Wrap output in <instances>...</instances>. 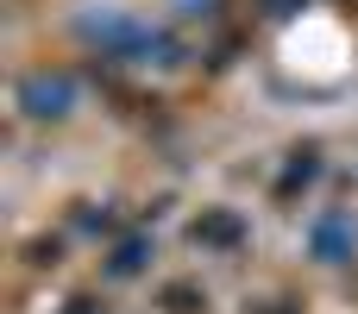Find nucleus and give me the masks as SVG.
<instances>
[{
	"label": "nucleus",
	"instance_id": "20e7f679",
	"mask_svg": "<svg viewBox=\"0 0 358 314\" xmlns=\"http://www.w3.org/2000/svg\"><path fill=\"white\" fill-rule=\"evenodd\" d=\"M145 264H151V233H126V239L113 245V258H107V277L126 283V277H138Z\"/></svg>",
	"mask_w": 358,
	"mask_h": 314
},
{
	"label": "nucleus",
	"instance_id": "6e6552de",
	"mask_svg": "<svg viewBox=\"0 0 358 314\" xmlns=\"http://www.w3.org/2000/svg\"><path fill=\"white\" fill-rule=\"evenodd\" d=\"M296 6H302V0H264V13H271V19H289Z\"/></svg>",
	"mask_w": 358,
	"mask_h": 314
},
{
	"label": "nucleus",
	"instance_id": "39448f33",
	"mask_svg": "<svg viewBox=\"0 0 358 314\" xmlns=\"http://www.w3.org/2000/svg\"><path fill=\"white\" fill-rule=\"evenodd\" d=\"M315 176H321V151L302 145V151H289V164H283V176H277V195H296V189H308Z\"/></svg>",
	"mask_w": 358,
	"mask_h": 314
},
{
	"label": "nucleus",
	"instance_id": "7ed1b4c3",
	"mask_svg": "<svg viewBox=\"0 0 358 314\" xmlns=\"http://www.w3.org/2000/svg\"><path fill=\"white\" fill-rule=\"evenodd\" d=\"M308 252H315L321 264H346V258H352V220H346V214H321V220L308 227Z\"/></svg>",
	"mask_w": 358,
	"mask_h": 314
},
{
	"label": "nucleus",
	"instance_id": "f257e3e1",
	"mask_svg": "<svg viewBox=\"0 0 358 314\" xmlns=\"http://www.w3.org/2000/svg\"><path fill=\"white\" fill-rule=\"evenodd\" d=\"M19 107H25V120H63V113L76 107V76H63V69H31V76L19 82Z\"/></svg>",
	"mask_w": 358,
	"mask_h": 314
},
{
	"label": "nucleus",
	"instance_id": "f03ea898",
	"mask_svg": "<svg viewBox=\"0 0 358 314\" xmlns=\"http://www.w3.org/2000/svg\"><path fill=\"white\" fill-rule=\"evenodd\" d=\"M189 239H195L201 252H239V245L252 239V227H245L233 208H208V214L189 227Z\"/></svg>",
	"mask_w": 358,
	"mask_h": 314
},
{
	"label": "nucleus",
	"instance_id": "423d86ee",
	"mask_svg": "<svg viewBox=\"0 0 358 314\" xmlns=\"http://www.w3.org/2000/svg\"><path fill=\"white\" fill-rule=\"evenodd\" d=\"M113 227H120V208H113V201H88V208L76 214V233H88V239H107Z\"/></svg>",
	"mask_w": 358,
	"mask_h": 314
},
{
	"label": "nucleus",
	"instance_id": "0eeeda50",
	"mask_svg": "<svg viewBox=\"0 0 358 314\" xmlns=\"http://www.w3.org/2000/svg\"><path fill=\"white\" fill-rule=\"evenodd\" d=\"M157 302H164L170 314H195V308H208V296H201L195 283H170V290H164Z\"/></svg>",
	"mask_w": 358,
	"mask_h": 314
},
{
	"label": "nucleus",
	"instance_id": "1a4fd4ad",
	"mask_svg": "<svg viewBox=\"0 0 358 314\" xmlns=\"http://www.w3.org/2000/svg\"><path fill=\"white\" fill-rule=\"evenodd\" d=\"M63 314H101V308H94V302L82 296V302H69V308H63Z\"/></svg>",
	"mask_w": 358,
	"mask_h": 314
}]
</instances>
